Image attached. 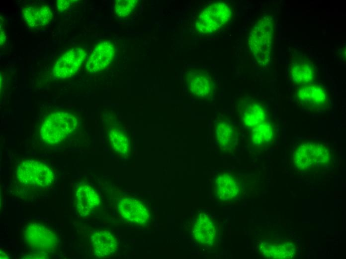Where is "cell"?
I'll return each instance as SVG.
<instances>
[{
    "label": "cell",
    "instance_id": "obj_1",
    "mask_svg": "<svg viewBox=\"0 0 346 259\" xmlns=\"http://www.w3.org/2000/svg\"><path fill=\"white\" fill-rule=\"evenodd\" d=\"M239 120L248 134L276 126L275 121L267 106L259 98L250 95L239 97L236 103Z\"/></svg>",
    "mask_w": 346,
    "mask_h": 259
},
{
    "label": "cell",
    "instance_id": "obj_2",
    "mask_svg": "<svg viewBox=\"0 0 346 259\" xmlns=\"http://www.w3.org/2000/svg\"><path fill=\"white\" fill-rule=\"evenodd\" d=\"M332 154L329 148L320 142H302L294 149L293 164L297 170L314 172L331 165Z\"/></svg>",
    "mask_w": 346,
    "mask_h": 259
},
{
    "label": "cell",
    "instance_id": "obj_3",
    "mask_svg": "<svg viewBox=\"0 0 346 259\" xmlns=\"http://www.w3.org/2000/svg\"><path fill=\"white\" fill-rule=\"evenodd\" d=\"M78 120L74 115L58 111L47 116L42 122L39 133L46 143L55 145L71 136L78 129Z\"/></svg>",
    "mask_w": 346,
    "mask_h": 259
},
{
    "label": "cell",
    "instance_id": "obj_4",
    "mask_svg": "<svg viewBox=\"0 0 346 259\" xmlns=\"http://www.w3.org/2000/svg\"><path fill=\"white\" fill-rule=\"evenodd\" d=\"M233 14V8L228 3L213 2L198 13L194 24L195 29L201 34L216 33L230 21Z\"/></svg>",
    "mask_w": 346,
    "mask_h": 259
},
{
    "label": "cell",
    "instance_id": "obj_5",
    "mask_svg": "<svg viewBox=\"0 0 346 259\" xmlns=\"http://www.w3.org/2000/svg\"><path fill=\"white\" fill-rule=\"evenodd\" d=\"M273 33L272 18L264 16L254 24L249 33V49L260 65H264L269 61Z\"/></svg>",
    "mask_w": 346,
    "mask_h": 259
},
{
    "label": "cell",
    "instance_id": "obj_6",
    "mask_svg": "<svg viewBox=\"0 0 346 259\" xmlns=\"http://www.w3.org/2000/svg\"><path fill=\"white\" fill-rule=\"evenodd\" d=\"M293 98L298 107L309 113H324L331 106L328 88L315 83L296 86Z\"/></svg>",
    "mask_w": 346,
    "mask_h": 259
},
{
    "label": "cell",
    "instance_id": "obj_7",
    "mask_svg": "<svg viewBox=\"0 0 346 259\" xmlns=\"http://www.w3.org/2000/svg\"><path fill=\"white\" fill-rule=\"evenodd\" d=\"M315 59L308 53L294 49L289 58L288 77L296 86L315 83L319 75Z\"/></svg>",
    "mask_w": 346,
    "mask_h": 259
},
{
    "label": "cell",
    "instance_id": "obj_8",
    "mask_svg": "<svg viewBox=\"0 0 346 259\" xmlns=\"http://www.w3.org/2000/svg\"><path fill=\"white\" fill-rule=\"evenodd\" d=\"M183 77L187 91L193 98L206 101L214 98L215 80L210 70L200 67L192 68L184 74Z\"/></svg>",
    "mask_w": 346,
    "mask_h": 259
},
{
    "label": "cell",
    "instance_id": "obj_9",
    "mask_svg": "<svg viewBox=\"0 0 346 259\" xmlns=\"http://www.w3.org/2000/svg\"><path fill=\"white\" fill-rule=\"evenodd\" d=\"M17 181L23 185L43 188L52 184L54 175L44 163L33 159H27L19 163L15 172Z\"/></svg>",
    "mask_w": 346,
    "mask_h": 259
},
{
    "label": "cell",
    "instance_id": "obj_10",
    "mask_svg": "<svg viewBox=\"0 0 346 259\" xmlns=\"http://www.w3.org/2000/svg\"><path fill=\"white\" fill-rule=\"evenodd\" d=\"M23 239L26 245L38 254L53 252L57 245L55 233L46 226L37 223H30L24 227Z\"/></svg>",
    "mask_w": 346,
    "mask_h": 259
},
{
    "label": "cell",
    "instance_id": "obj_11",
    "mask_svg": "<svg viewBox=\"0 0 346 259\" xmlns=\"http://www.w3.org/2000/svg\"><path fill=\"white\" fill-rule=\"evenodd\" d=\"M86 56V50L75 47L65 51L56 62L53 72L58 79L69 78L79 70Z\"/></svg>",
    "mask_w": 346,
    "mask_h": 259
},
{
    "label": "cell",
    "instance_id": "obj_12",
    "mask_svg": "<svg viewBox=\"0 0 346 259\" xmlns=\"http://www.w3.org/2000/svg\"><path fill=\"white\" fill-rule=\"evenodd\" d=\"M215 142L223 152H231L237 144L238 131L235 125L227 118L218 117L214 126Z\"/></svg>",
    "mask_w": 346,
    "mask_h": 259
},
{
    "label": "cell",
    "instance_id": "obj_13",
    "mask_svg": "<svg viewBox=\"0 0 346 259\" xmlns=\"http://www.w3.org/2000/svg\"><path fill=\"white\" fill-rule=\"evenodd\" d=\"M117 209L119 215L127 222L137 225L146 224L150 214L145 205L140 201L131 198L119 200Z\"/></svg>",
    "mask_w": 346,
    "mask_h": 259
},
{
    "label": "cell",
    "instance_id": "obj_14",
    "mask_svg": "<svg viewBox=\"0 0 346 259\" xmlns=\"http://www.w3.org/2000/svg\"><path fill=\"white\" fill-rule=\"evenodd\" d=\"M215 196L220 200L236 199L243 193V185L239 179L229 172L218 174L214 183Z\"/></svg>",
    "mask_w": 346,
    "mask_h": 259
},
{
    "label": "cell",
    "instance_id": "obj_15",
    "mask_svg": "<svg viewBox=\"0 0 346 259\" xmlns=\"http://www.w3.org/2000/svg\"><path fill=\"white\" fill-rule=\"evenodd\" d=\"M115 52L114 45L111 41L104 40L98 43L87 58V72L96 73L104 70L112 62Z\"/></svg>",
    "mask_w": 346,
    "mask_h": 259
},
{
    "label": "cell",
    "instance_id": "obj_16",
    "mask_svg": "<svg viewBox=\"0 0 346 259\" xmlns=\"http://www.w3.org/2000/svg\"><path fill=\"white\" fill-rule=\"evenodd\" d=\"M107 138L112 149L119 154H128L129 149L128 135L114 117L110 116L104 122Z\"/></svg>",
    "mask_w": 346,
    "mask_h": 259
},
{
    "label": "cell",
    "instance_id": "obj_17",
    "mask_svg": "<svg viewBox=\"0 0 346 259\" xmlns=\"http://www.w3.org/2000/svg\"><path fill=\"white\" fill-rule=\"evenodd\" d=\"M192 234L195 240L200 245L211 246L217 241V229L207 214L200 213L193 223Z\"/></svg>",
    "mask_w": 346,
    "mask_h": 259
},
{
    "label": "cell",
    "instance_id": "obj_18",
    "mask_svg": "<svg viewBox=\"0 0 346 259\" xmlns=\"http://www.w3.org/2000/svg\"><path fill=\"white\" fill-rule=\"evenodd\" d=\"M259 249L263 258L269 259H290L296 253L292 242L284 239L262 241Z\"/></svg>",
    "mask_w": 346,
    "mask_h": 259
},
{
    "label": "cell",
    "instance_id": "obj_19",
    "mask_svg": "<svg viewBox=\"0 0 346 259\" xmlns=\"http://www.w3.org/2000/svg\"><path fill=\"white\" fill-rule=\"evenodd\" d=\"M100 201L97 192L87 184H81L76 189L75 204L78 212L82 216H88L99 205Z\"/></svg>",
    "mask_w": 346,
    "mask_h": 259
},
{
    "label": "cell",
    "instance_id": "obj_20",
    "mask_svg": "<svg viewBox=\"0 0 346 259\" xmlns=\"http://www.w3.org/2000/svg\"><path fill=\"white\" fill-rule=\"evenodd\" d=\"M91 244L94 256L98 258L111 257L118 249L117 239L107 230L95 231L91 237Z\"/></svg>",
    "mask_w": 346,
    "mask_h": 259
},
{
    "label": "cell",
    "instance_id": "obj_21",
    "mask_svg": "<svg viewBox=\"0 0 346 259\" xmlns=\"http://www.w3.org/2000/svg\"><path fill=\"white\" fill-rule=\"evenodd\" d=\"M22 15L26 23L32 28L46 25L53 17L52 10L46 4L25 6L22 9Z\"/></svg>",
    "mask_w": 346,
    "mask_h": 259
},
{
    "label": "cell",
    "instance_id": "obj_22",
    "mask_svg": "<svg viewBox=\"0 0 346 259\" xmlns=\"http://www.w3.org/2000/svg\"><path fill=\"white\" fill-rule=\"evenodd\" d=\"M137 0H116L114 2V11L118 17H126L131 14L137 6Z\"/></svg>",
    "mask_w": 346,
    "mask_h": 259
},
{
    "label": "cell",
    "instance_id": "obj_23",
    "mask_svg": "<svg viewBox=\"0 0 346 259\" xmlns=\"http://www.w3.org/2000/svg\"><path fill=\"white\" fill-rule=\"evenodd\" d=\"M74 0H58L56 2V7L60 11H64L67 10L73 3Z\"/></svg>",
    "mask_w": 346,
    "mask_h": 259
},
{
    "label": "cell",
    "instance_id": "obj_24",
    "mask_svg": "<svg viewBox=\"0 0 346 259\" xmlns=\"http://www.w3.org/2000/svg\"><path fill=\"white\" fill-rule=\"evenodd\" d=\"M0 45H3L4 44V43L5 42V39H6V36L4 34V32L2 30L1 31V30H0Z\"/></svg>",
    "mask_w": 346,
    "mask_h": 259
}]
</instances>
